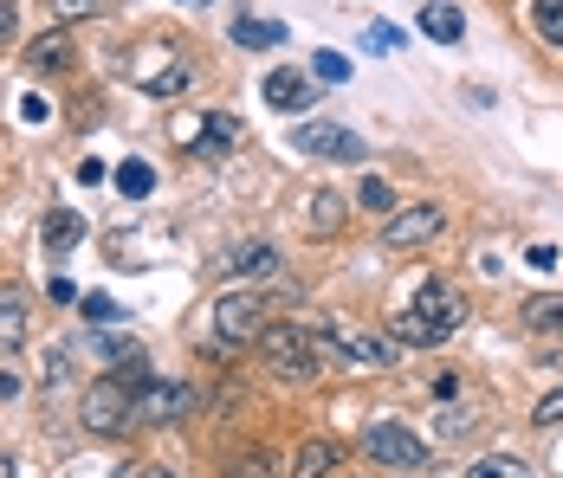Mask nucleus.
I'll return each instance as SVG.
<instances>
[{
    "label": "nucleus",
    "mask_w": 563,
    "mask_h": 478,
    "mask_svg": "<svg viewBox=\"0 0 563 478\" xmlns=\"http://www.w3.org/2000/svg\"><path fill=\"white\" fill-rule=\"evenodd\" d=\"M260 363L279 375V381H311V375L324 369V349H318V336H311L305 323H266Z\"/></svg>",
    "instance_id": "f257e3e1"
},
{
    "label": "nucleus",
    "mask_w": 563,
    "mask_h": 478,
    "mask_svg": "<svg viewBox=\"0 0 563 478\" xmlns=\"http://www.w3.org/2000/svg\"><path fill=\"white\" fill-rule=\"evenodd\" d=\"M318 349L331 363H343V369H395L389 336H369V330H350V323H324L318 330Z\"/></svg>",
    "instance_id": "f03ea898"
},
{
    "label": "nucleus",
    "mask_w": 563,
    "mask_h": 478,
    "mask_svg": "<svg viewBox=\"0 0 563 478\" xmlns=\"http://www.w3.org/2000/svg\"><path fill=\"white\" fill-rule=\"evenodd\" d=\"M363 453H369L376 466H389V473H421V466H428V440L408 433L401 421H369L363 426Z\"/></svg>",
    "instance_id": "7ed1b4c3"
},
{
    "label": "nucleus",
    "mask_w": 563,
    "mask_h": 478,
    "mask_svg": "<svg viewBox=\"0 0 563 478\" xmlns=\"http://www.w3.org/2000/svg\"><path fill=\"white\" fill-rule=\"evenodd\" d=\"M266 298L260 291H227L221 304H214V336H221L227 349H253L260 336H266Z\"/></svg>",
    "instance_id": "20e7f679"
},
{
    "label": "nucleus",
    "mask_w": 563,
    "mask_h": 478,
    "mask_svg": "<svg viewBox=\"0 0 563 478\" xmlns=\"http://www.w3.org/2000/svg\"><path fill=\"white\" fill-rule=\"evenodd\" d=\"M448 233V208L441 201H408V208L383 213V246H428V240H441Z\"/></svg>",
    "instance_id": "39448f33"
},
{
    "label": "nucleus",
    "mask_w": 563,
    "mask_h": 478,
    "mask_svg": "<svg viewBox=\"0 0 563 478\" xmlns=\"http://www.w3.org/2000/svg\"><path fill=\"white\" fill-rule=\"evenodd\" d=\"M408 311H415V318L428 323V336H434V343H448L453 330L466 323V298L453 291L448 278H428V285L415 291V304H408Z\"/></svg>",
    "instance_id": "423d86ee"
},
{
    "label": "nucleus",
    "mask_w": 563,
    "mask_h": 478,
    "mask_svg": "<svg viewBox=\"0 0 563 478\" xmlns=\"http://www.w3.org/2000/svg\"><path fill=\"white\" fill-rule=\"evenodd\" d=\"M136 421V394L117 381V375H104V381H91V394H85V426L91 433H123V426Z\"/></svg>",
    "instance_id": "0eeeda50"
},
{
    "label": "nucleus",
    "mask_w": 563,
    "mask_h": 478,
    "mask_svg": "<svg viewBox=\"0 0 563 478\" xmlns=\"http://www.w3.org/2000/svg\"><path fill=\"white\" fill-rule=\"evenodd\" d=\"M181 414H195V388H188V381H156V375H150V381L136 388V421L143 426H175Z\"/></svg>",
    "instance_id": "6e6552de"
},
{
    "label": "nucleus",
    "mask_w": 563,
    "mask_h": 478,
    "mask_svg": "<svg viewBox=\"0 0 563 478\" xmlns=\"http://www.w3.org/2000/svg\"><path fill=\"white\" fill-rule=\"evenodd\" d=\"M291 149L298 156H318V162H356L363 156V136L356 130H338V123H298L291 130Z\"/></svg>",
    "instance_id": "1a4fd4ad"
},
{
    "label": "nucleus",
    "mask_w": 563,
    "mask_h": 478,
    "mask_svg": "<svg viewBox=\"0 0 563 478\" xmlns=\"http://www.w3.org/2000/svg\"><path fill=\"white\" fill-rule=\"evenodd\" d=\"M33 330V311H26V291L20 285H0V356H13Z\"/></svg>",
    "instance_id": "9d476101"
},
{
    "label": "nucleus",
    "mask_w": 563,
    "mask_h": 478,
    "mask_svg": "<svg viewBox=\"0 0 563 478\" xmlns=\"http://www.w3.org/2000/svg\"><path fill=\"white\" fill-rule=\"evenodd\" d=\"M260 91H266V104L285 110V116H291V110H305V104H318V91H311V85H305V71H291V65L266 71V85H260Z\"/></svg>",
    "instance_id": "9b49d317"
},
{
    "label": "nucleus",
    "mask_w": 563,
    "mask_h": 478,
    "mask_svg": "<svg viewBox=\"0 0 563 478\" xmlns=\"http://www.w3.org/2000/svg\"><path fill=\"white\" fill-rule=\"evenodd\" d=\"M343 220H350V201H343L338 188H311V201H305V233L331 240V233H343Z\"/></svg>",
    "instance_id": "f8f14e48"
},
{
    "label": "nucleus",
    "mask_w": 563,
    "mask_h": 478,
    "mask_svg": "<svg viewBox=\"0 0 563 478\" xmlns=\"http://www.w3.org/2000/svg\"><path fill=\"white\" fill-rule=\"evenodd\" d=\"M78 240H85V220H78L71 208H53V213H46V226H40V253H46V259H65Z\"/></svg>",
    "instance_id": "ddd939ff"
},
{
    "label": "nucleus",
    "mask_w": 563,
    "mask_h": 478,
    "mask_svg": "<svg viewBox=\"0 0 563 478\" xmlns=\"http://www.w3.org/2000/svg\"><path fill=\"white\" fill-rule=\"evenodd\" d=\"M273 271H279V246L273 240H246L227 259V278H273Z\"/></svg>",
    "instance_id": "4468645a"
},
{
    "label": "nucleus",
    "mask_w": 563,
    "mask_h": 478,
    "mask_svg": "<svg viewBox=\"0 0 563 478\" xmlns=\"http://www.w3.org/2000/svg\"><path fill=\"white\" fill-rule=\"evenodd\" d=\"M343 466V453L331 446V440H305L298 453H291V466H285V478H331Z\"/></svg>",
    "instance_id": "2eb2a0df"
},
{
    "label": "nucleus",
    "mask_w": 563,
    "mask_h": 478,
    "mask_svg": "<svg viewBox=\"0 0 563 478\" xmlns=\"http://www.w3.org/2000/svg\"><path fill=\"white\" fill-rule=\"evenodd\" d=\"M421 33H428V40H441V46H460L466 20H460V7H453V0H428V7H421Z\"/></svg>",
    "instance_id": "dca6fc26"
},
{
    "label": "nucleus",
    "mask_w": 563,
    "mask_h": 478,
    "mask_svg": "<svg viewBox=\"0 0 563 478\" xmlns=\"http://www.w3.org/2000/svg\"><path fill=\"white\" fill-rule=\"evenodd\" d=\"M26 65H33V71H65V65H71V40H65V26L40 33V40L26 46Z\"/></svg>",
    "instance_id": "f3484780"
},
{
    "label": "nucleus",
    "mask_w": 563,
    "mask_h": 478,
    "mask_svg": "<svg viewBox=\"0 0 563 478\" xmlns=\"http://www.w3.org/2000/svg\"><path fill=\"white\" fill-rule=\"evenodd\" d=\"M525 323H531L538 336H563V291H538V298H525Z\"/></svg>",
    "instance_id": "a211bd4d"
},
{
    "label": "nucleus",
    "mask_w": 563,
    "mask_h": 478,
    "mask_svg": "<svg viewBox=\"0 0 563 478\" xmlns=\"http://www.w3.org/2000/svg\"><path fill=\"white\" fill-rule=\"evenodd\" d=\"M531 26L551 53H563V0H531Z\"/></svg>",
    "instance_id": "6ab92c4d"
},
{
    "label": "nucleus",
    "mask_w": 563,
    "mask_h": 478,
    "mask_svg": "<svg viewBox=\"0 0 563 478\" xmlns=\"http://www.w3.org/2000/svg\"><path fill=\"white\" fill-rule=\"evenodd\" d=\"M466 478H538V473H531V459H518V453H486L479 466H466Z\"/></svg>",
    "instance_id": "aec40b11"
},
{
    "label": "nucleus",
    "mask_w": 563,
    "mask_h": 478,
    "mask_svg": "<svg viewBox=\"0 0 563 478\" xmlns=\"http://www.w3.org/2000/svg\"><path fill=\"white\" fill-rule=\"evenodd\" d=\"M240 143V123L233 116H208V130H201V143H195V156H221Z\"/></svg>",
    "instance_id": "412c9836"
},
{
    "label": "nucleus",
    "mask_w": 563,
    "mask_h": 478,
    "mask_svg": "<svg viewBox=\"0 0 563 478\" xmlns=\"http://www.w3.org/2000/svg\"><path fill=\"white\" fill-rule=\"evenodd\" d=\"M233 46H285V26H273V20H233Z\"/></svg>",
    "instance_id": "4be33fe9"
},
{
    "label": "nucleus",
    "mask_w": 563,
    "mask_h": 478,
    "mask_svg": "<svg viewBox=\"0 0 563 478\" xmlns=\"http://www.w3.org/2000/svg\"><path fill=\"white\" fill-rule=\"evenodd\" d=\"M233 478H279V459L266 446H246V453H233Z\"/></svg>",
    "instance_id": "5701e85b"
},
{
    "label": "nucleus",
    "mask_w": 563,
    "mask_h": 478,
    "mask_svg": "<svg viewBox=\"0 0 563 478\" xmlns=\"http://www.w3.org/2000/svg\"><path fill=\"white\" fill-rule=\"evenodd\" d=\"M356 201H363V208H369V213H395V188H389V181H383V175H369V181L356 188Z\"/></svg>",
    "instance_id": "b1692460"
},
{
    "label": "nucleus",
    "mask_w": 563,
    "mask_h": 478,
    "mask_svg": "<svg viewBox=\"0 0 563 478\" xmlns=\"http://www.w3.org/2000/svg\"><path fill=\"white\" fill-rule=\"evenodd\" d=\"M434 433H441V440H466V433H473V414H466V408H441V414H434Z\"/></svg>",
    "instance_id": "393cba45"
},
{
    "label": "nucleus",
    "mask_w": 563,
    "mask_h": 478,
    "mask_svg": "<svg viewBox=\"0 0 563 478\" xmlns=\"http://www.w3.org/2000/svg\"><path fill=\"white\" fill-rule=\"evenodd\" d=\"M311 71H318L324 85H343V78H350V58L343 53H311Z\"/></svg>",
    "instance_id": "a878e982"
},
{
    "label": "nucleus",
    "mask_w": 563,
    "mask_h": 478,
    "mask_svg": "<svg viewBox=\"0 0 563 478\" xmlns=\"http://www.w3.org/2000/svg\"><path fill=\"white\" fill-rule=\"evenodd\" d=\"M78 304H85V323H117V318H123L104 291H91V298H78Z\"/></svg>",
    "instance_id": "bb28decb"
},
{
    "label": "nucleus",
    "mask_w": 563,
    "mask_h": 478,
    "mask_svg": "<svg viewBox=\"0 0 563 478\" xmlns=\"http://www.w3.org/2000/svg\"><path fill=\"white\" fill-rule=\"evenodd\" d=\"M395 336H401V343H434V336H428V323L415 318V311H395Z\"/></svg>",
    "instance_id": "cd10ccee"
},
{
    "label": "nucleus",
    "mask_w": 563,
    "mask_h": 478,
    "mask_svg": "<svg viewBox=\"0 0 563 478\" xmlns=\"http://www.w3.org/2000/svg\"><path fill=\"white\" fill-rule=\"evenodd\" d=\"M53 13H58V26H71V20H91L98 0H53Z\"/></svg>",
    "instance_id": "c85d7f7f"
},
{
    "label": "nucleus",
    "mask_w": 563,
    "mask_h": 478,
    "mask_svg": "<svg viewBox=\"0 0 563 478\" xmlns=\"http://www.w3.org/2000/svg\"><path fill=\"white\" fill-rule=\"evenodd\" d=\"M117 181H123V194H150V181H156V175H150L143 162H130V168H123Z\"/></svg>",
    "instance_id": "c756f323"
},
{
    "label": "nucleus",
    "mask_w": 563,
    "mask_h": 478,
    "mask_svg": "<svg viewBox=\"0 0 563 478\" xmlns=\"http://www.w3.org/2000/svg\"><path fill=\"white\" fill-rule=\"evenodd\" d=\"M531 421H538V426H563V388H558V394H544V401H538V414H531Z\"/></svg>",
    "instance_id": "7c9ffc66"
},
{
    "label": "nucleus",
    "mask_w": 563,
    "mask_h": 478,
    "mask_svg": "<svg viewBox=\"0 0 563 478\" xmlns=\"http://www.w3.org/2000/svg\"><path fill=\"white\" fill-rule=\"evenodd\" d=\"M20 33V0H0V46Z\"/></svg>",
    "instance_id": "2f4dec72"
},
{
    "label": "nucleus",
    "mask_w": 563,
    "mask_h": 478,
    "mask_svg": "<svg viewBox=\"0 0 563 478\" xmlns=\"http://www.w3.org/2000/svg\"><path fill=\"white\" fill-rule=\"evenodd\" d=\"M369 46H376V53H389V46H401V33H395V26H369Z\"/></svg>",
    "instance_id": "473e14b6"
},
{
    "label": "nucleus",
    "mask_w": 563,
    "mask_h": 478,
    "mask_svg": "<svg viewBox=\"0 0 563 478\" xmlns=\"http://www.w3.org/2000/svg\"><path fill=\"white\" fill-rule=\"evenodd\" d=\"M136 478H175V473H169V466H143Z\"/></svg>",
    "instance_id": "72a5a7b5"
}]
</instances>
